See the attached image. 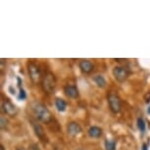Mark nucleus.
I'll return each mask as SVG.
<instances>
[{
  "label": "nucleus",
  "instance_id": "nucleus-9",
  "mask_svg": "<svg viewBox=\"0 0 150 150\" xmlns=\"http://www.w3.org/2000/svg\"><path fill=\"white\" fill-rule=\"evenodd\" d=\"M79 67H80L81 71L84 74H90L94 70V65L92 62L89 60H81L79 63Z\"/></svg>",
  "mask_w": 150,
  "mask_h": 150
},
{
  "label": "nucleus",
  "instance_id": "nucleus-20",
  "mask_svg": "<svg viewBox=\"0 0 150 150\" xmlns=\"http://www.w3.org/2000/svg\"><path fill=\"white\" fill-rule=\"evenodd\" d=\"M17 150H26V149H24V148H19V149H17Z\"/></svg>",
  "mask_w": 150,
  "mask_h": 150
},
{
  "label": "nucleus",
  "instance_id": "nucleus-8",
  "mask_svg": "<svg viewBox=\"0 0 150 150\" xmlns=\"http://www.w3.org/2000/svg\"><path fill=\"white\" fill-rule=\"evenodd\" d=\"M81 127L79 125L77 122H71V123L68 124L67 126V132L68 134L72 137H77L81 132Z\"/></svg>",
  "mask_w": 150,
  "mask_h": 150
},
{
  "label": "nucleus",
  "instance_id": "nucleus-2",
  "mask_svg": "<svg viewBox=\"0 0 150 150\" xmlns=\"http://www.w3.org/2000/svg\"><path fill=\"white\" fill-rule=\"evenodd\" d=\"M42 88L46 93H52L56 88V78L51 72H47L41 80Z\"/></svg>",
  "mask_w": 150,
  "mask_h": 150
},
{
  "label": "nucleus",
  "instance_id": "nucleus-4",
  "mask_svg": "<svg viewBox=\"0 0 150 150\" xmlns=\"http://www.w3.org/2000/svg\"><path fill=\"white\" fill-rule=\"evenodd\" d=\"M108 104L110 110L113 113H115V114H117V113L121 111V107H122L121 99L115 93H110L108 95Z\"/></svg>",
  "mask_w": 150,
  "mask_h": 150
},
{
  "label": "nucleus",
  "instance_id": "nucleus-11",
  "mask_svg": "<svg viewBox=\"0 0 150 150\" xmlns=\"http://www.w3.org/2000/svg\"><path fill=\"white\" fill-rule=\"evenodd\" d=\"M102 129H100L99 127H96V126H93L91 128H89L88 129V134L90 137H93V138H99L102 137Z\"/></svg>",
  "mask_w": 150,
  "mask_h": 150
},
{
  "label": "nucleus",
  "instance_id": "nucleus-14",
  "mask_svg": "<svg viewBox=\"0 0 150 150\" xmlns=\"http://www.w3.org/2000/svg\"><path fill=\"white\" fill-rule=\"evenodd\" d=\"M137 128L139 129V131L141 132H145V128H146V125H145V122L142 118H138L137 119Z\"/></svg>",
  "mask_w": 150,
  "mask_h": 150
},
{
  "label": "nucleus",
  "instance_id": "nucleus-7",
  "mask_svg": "<svg viewBox=\"0 0 150 150\" xmlns=\"http://www.w3.org/2000/svg\"><path fill=\"white\" fill-rule=\"evenodd\" d=\"M2 110L4 111V113L10 117H15L18 113V109L17 107L14 105V104L11 102L10 100H4L3 103H2Z\"/></svg>",
  "mask_w": 150,
  "mask_h": 150
},
{
  "label": "nucleus",
  "instance_id": "nucleus-1",
  "mask_svg": "<svg viewBox=\"0 0 150 150\" xmlns=\"http://www.w3.org/2000/svg\"><path fill=\"white\" fill-rule=\"evenodd\" d=\"M32 110L35 117L42 123H49L52 120V115L47 107L39 102H33L32 104Z\"/></svg>",
  "mask_w": 150,
  "mask_h": 150
},
{
  "label": "nucleus",
  "instance_id": "nucleus-10",
  "mask_svg": "<svg viewBox=\"0 0 150 150\" xmlns=\"http://www.w3.org/2000/svg\"><path fill=\"white\" fill-rule=\"evenodd\" d=\"M64 92L69 98L76 99L79 97V89L75 86H66L64 87Z\"/></svg>",
  "mask_w": 150,
  "mask_h": 150
},
{
  "label": "nucleus",
  "instance_id": "nucleus-16",
  "mask_svg": "<svg viewBox=\"0 0 150 150\" xmlns=\"http://www.w3.org/2000/svg\"><path fill=\"white\" fill-rule=\"evenodd\" d=\"M20 98H22V99L26 98V93H25L24 89H21V90H20Z\"/></svg>",
  "mask_w": 150,
  "mask_h": 150
},
{
  "label": "nucleus",
  "instance_id": "nucleus-19",
  "mask_svg": "<svg viewBox=\"0 0 150 150\" xmlns=\"http://www.w3.org/2000/svg\"><path fill=\"white\" fill-rule=\"evenodd\" d=\"M1 150H4V146L3 145H1Z\"/></svg>",
  "mask_w": 150,
  "mask_h": 150
},
{
  "label": "nucleus",
  "instance_id": "nucleus-6",
  "mask_svg": "<svg viewBox=\"0 0 150 150\" xmlns=\"http://www.w3.org/2000/svg\"><path fill=\"white\" fill-rule=\"evenodd\" d=\"M30 124H32V127H33V131H35V134L36 137L41 141H43V142H47V137H46V134H45L43 128H42L38 122L33 120V119H30Z\"/></svg>",
  "mask_w": 150,
  "mask_h": 150
},
{
  "label": "nucleus",
  "instance_id": "nucleus-15",
  "mask_svg": "<svg viewBox=\"0 0 150 150\" xmlns=\"http://www.w3.org/2000/svg\"><path fill=\"white\" fill-rule=\"evenodd\" d=\"M106 150H115L116 149V141L115 140H106L105 141Z\"/></svg>",
  "mask_w": 150,
  "mask_h": 150
},
{
  "label": "nucleus",
  "instance_id": "nucleus-18",
  "mask_svg": "<svg viewBox=\"0 0 150 150\" xmlns=\"http://www.w3.org/2000/svg\"><path fill=\"white\" fill-rule=\"evenodd\" d=\"M142 150H147V145H146V144H143V146H142Z\"/></svg>",
  "mask_w": 150,
  "mask_h": 150
},
{
  "label": "nucleus",
  "instance_id": "nucleus-17",
  "mask_svg": "<svg viewBox=\"0 0 150 150\" xmlns=\"http://www.w3.org/2000/svg\"><path fill=\"white\" fill-rule=\"evenodd\" d=\"M5 125L7 126V121H5V119L3 117H1V128L2 129H4Z\"/></svg>",
  "mask_w": 150,
  "mask_h": 150
},
{
  "label": "nucleus",
  "instance_id": "nucleus-5",
  "mask_svg": "<svg viewBox=\"0 0 150 150\" xmlns=\"http://www.w3.org/2000/svg\"><path fill=\"white\" fill-rule=\"evenodd\" d=\"M113 76L119 83H124L129 77V71L124 66H116L113 69Z\"/></svg>",
  "mask_w": 150,
  "mask_h": 150
},
{
  "label": "nucleus",
  "instance_id": "nucleus-21",
  "mask_svg": "<svg viewBox=\"0 0 150 150\" xmlns=\"http://www.w3.org/2000/svg\"><path fill=\"white\" fill-rule=\"evenodd\" d=\"M148 113H149V114H150V107H149V108H148Z\"/></svg>",
  "mask_w": 150,
  "mask_h": 150
},
{
  "label": "nucleus",
  "instance_id": "nucleus-13",
  "mask_svg": "<svg viewBox=\"0 0 150 150\" xmlns=\"http://www.w3.org/2000/svg\"><path fill=\"white\" fill-rule=\"evenodd\" d=\"M55 106H56V108H57V110L59 112H64L67 108V103L64 99L57 98L55 101Z\"/></svg>",
  "mask_w": 150,
  "mask_h": 150
},
{
  "label": "nucleus",
  "instance_id": "nucleus-12",
  "mask_svg": "<svg viewBox=\"0 0 150 150\" xmlns=\"http://www.w3.org/2000/svg\"><path fill=\"white\" fill-rule=\"evenodd\" d=\"M93 81L96 83V86L100 88H104L106 86V80L102 75H96L93 77Z\"/></svg>",
  "mask_w": 150,
  "mask_h": 150
},
{
  "label": "nucleus",
  "instance_id": "nucleus-3",
  "mask_svg": "<svg viewBox=\"0 0 150 150\" xmlns=\"http://www.w3.org/2000/svg\"><path fill=\"white\" fill-rule=\"evenodd\" d=\"M28 72H29L30 81L33 83H38L41 80L40 69H39L38 65H36L35 62H29V64H28Z\"/></svg>",
  "mask_w": 150,
  "mask_h": 150
}]
</instances>
